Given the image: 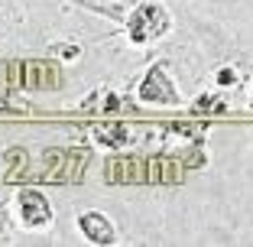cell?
Masks as SVG:
<instances>
[{
	"mask_svg": "<svg viewBox=\"0 0 253 247\" xmlns=\"http://www.w3.org/2000/svg\"><path fill=\"white\" fill-rule=\"evenodd\" d=\"M91 166V150L88 147H49L39 159V179L52 186H75L88 176Z\"/></svg>",
	"mask_w": 253,
	"mask_h": 247,
	"instance_id": "1",
	"label": "cell"
},
{
	"mask_svg": "<svg viewBox=\"0 0 253 247\" xmlns=\"http://www.w3.org/2000/svg\"><path fill=\"white\" fill-rule=\"evenodd\" d=\"M126 39L130 46H149L163 39L172 30V13L166 10V3L159 0H140L133 7V13L126 16Z\"/></svg>",
	"mask_w": 253,
	"mask_h": 247,
	"instance_id": "2",
	"label": "cell"
},
{
	"mask_svg": "<svg viewBox=\"0 0 253 247\" xmlns=\"http://www.w3.org/2000/svg\"><path fill=\"white\" fill-rule=\"evenodd\" d=\"M136 98H140L143 104H159V107H179L182 104V95H179V88H175V82L169 75V65L163 59L146 68V75L136 85Z\"/></svg>",
	"mask_w": 253,
	"mask_h": 247,
	"instance_id": "3",
	"label": "cell"
},
{
	"mask_svg": "<svg viewBox=\"0 0 253 247\" xmlns=\"http://www.w3.org/2000/svg\"><path fill=\"white\" fill-rule=\"evenodd\" d=\"M107 186H149V159L146 156H107L101 169Z\"/></svg>",
	"mask_w": 253,
	"mask_h": 247,
	"instance_id": "4",
	"label": "cell"
},
{
	"mask_svg": "<svg viewBox=\"0 0 253 247\" xmlns=\"http://www.w3.org/2000/svg\"><path fill=\"white\" fill-rule=\"evenodd\" d=\"M16 215H20V225L26 231H45V228L52 225V205L33 186L16 192Z\"/></svg>",
	"mask_w": 253,
	"mask_h": 247,
	"instance_id": "5",
	"label": "cell"
},
{
	"mask_svg": "<svg viewBox=\"0 0 253 247\" xmlns=\"http://www.w3.org/2000/svg\"><path fill=\"white\" fill-rule=\"evenodd\" d=\"M23 88L26 91H59L65 88V75L55 62L23 59Z\"/></svg>",
	"mask_w": 253,
	"mask_h": 247,
	"instance_id": "6",
	"label": "cell"
},
{
	"mask_svg": "<svg viewBox=\"0 0 253 247\" xmlns=\"http://www.w3.org/2000/svg\"><path fill=\"white\" fill-rule=\"evenodd\" d=\"M75 225L84 234V241H91V244H97V247L117 244V228H114V221L104 211H82V215L75 218Z\"/></svg>",
	"mask_w": 253,
	"mask_h": 247,
	"instance_id": "7",
	"label": "cell"
},
{
	"mask_svg": "<svg viewBox=\"0 0 253 247\" xmlns=\"http://www.w3.org/2000/svg\"><path fill=\"white\" fill-rule=\"evenodd\" d=\"M91 137H94V143H101V147H107L111 153L117 150H126V147H133V130L126 127L124 120H101V124H94L91 127Z\"/></svg>",
	"mask_w": 253,
	"mask_h": 247,
	"instance_id": "8",
	"label": "cell"
},
{
	"mask_svg": "<svg viewBox=\"0 0 253 247\" xmlns=\"http://www.w3.org/2000/svg\"><path fill=\"white\" fill-rule=\"evenodd\" d=\"M120 107H124V101H120V95H114L111 88H94L88 98H82L84 114H107V117H114Z\"/></svg>",
	"mask_w": 253,
	"mask_h": 247,
	"instance_id": "9",
	"label": "cell"
},
{
	"mask_svg": "<svg viewBox=\"0 0 253 247\" xmlns=\"http://www.w3.org/2000/svg\"><path fill=\"white\" fill-rule=\"evenodd\" d=\"M75 3H82V7L94 10V13H101V16H111V20H117V23H126V16L133 13V7L140 0H75Z\"/></svg>",
	"mask_w": 253,
	"mask_h": 247,
	"instance_id": "10",
	"label": "cell"
},
{
	"mask_svg": "<svg viewBox=\"0 0 253 247\" xmlns=\"http://www.w3.org/2000/svg\"><path fill=\"white\" fill-rule=\"evenodd\" d=\"M192 114L195 117H217V114H227V98L224 95H198L192 101Z\"/></svg>",
	"mask_w": 253,
	"mask_h": 247,
	"instance_id": "11",
	"label": "cell"
},
{
	"mask_svg": "<svg viewBox=\"0 0 253 247\" xmlns=\"http://www.w3.org/2000/svg\"><path fill=\"white\" fill-rule=\"evenodd\" d=\"M0 82L7 88L20 91L23 88V59H3L0 62Z\"/></svg>",
	"mask_w": 253,
	"mask_h": 247,
	"instance_id": "12",
	"label": "cell"
},
{
	"mask_svg": "<svg viewBox=\"0 0 253 247\" xmlns=\"http://www.w3.org/2000/svg\"><path fill=\"white\" fill-rule=\"evenodd\" d=\"M166 130L169 134H179V137H188V140H205L208 124L205 120L201 124H195V120H172V124H166Z\"/></svg>",
	"mask_w": 253,
	"mask_h": 247,
	"instance_id": "13",
	"label": "cell"
},
{
	"mask_svg": "<svg viewBox=\"0 0 253 247\" xmlns=\"http://www.w3.org/2000/svg\"><path fill=\"white\" fill-rule=\"evenodd\" d=\"M0 114H30V104L13 98V88H7L3 82H0Z\"/></svg>",
	"mask_w": 253,
	"mask_h": 247,
	"instance_id": "14",
	"label": "cell"
},
{
	"mask_svg": "<svg viewBox=\"0 0 253 247\" xmlns=\"http://www.w3.org/2000/svg\"><path fill=\"white\" fill-rule=\"evenodd\" d=\"M7 159H10V172H7V179L13 182V179H20V176H23V169H26L30 156H26V150H10V153H7Z\"/></svg>",
	"mask_w": 253,
	"mask_h": 247,
	"instance_id": "15",
	"label": "cell"
},
{
	"mask_svg": "<svg viewBox=\"0 0 253 247\" xmlns=\"http://www.w3.org/2000/svg\"><path fill=\"white\" fill-rule=\"evenodd\" d=\"M214 85L217 88H234V85H237V68L234 65H221V68H214Z\"/></svg>",
	"mask_w": 253,
	"mask_h": 247,
	"instance_id": "16",
	"label": "cell"
},
{
	"mask_svg": "<svg viewBox=\"0 0 253 247\" xmlns=\"http://www.w3.org/2000/svg\"><path fill=\"white\" fill-rule=\"evenodd\" d=\"M52 52L65 55V62H75L78 55H82V49H78V46H52Z\"/></svg>",
	"mask_w": 253,
	"mask_h": 247,
	"instance_id": "17",
	"label": "cell"
},
{
	"mask_svg": "<svg viewBox=\"0 0 253 247\" xmlns=\"http://www.w3.org/2000/svg\"><path fill=\"white\" fill-rule=\"evenodd\" d=\"M0 244H10V228H7V208L0 205Z\"/></svg>",
	"mask_w": 253,
	"mask_h": 247,
	"instance_id": "18",
	"label": "cell"
},
{
	"mask_svg": "<svg viewBox=\"0 0 253 247\" xmlns=\"http://www.w3.org/2000/svg\"><path fill=\"white\" fill-rule=\"evenodd\" d=\"M250 111H253V95H250Z\"/></svg>",
	"mask_w": 253,
	"mask_h": 247,
	"instance_id": "19",
	"label": "cell"
}]
</instances>
